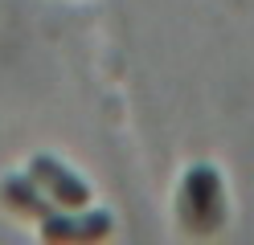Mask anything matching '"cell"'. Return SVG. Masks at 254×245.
<instances>
[{"label": "cell", "instance_id": "6da1fadb", "mask_svg": "<svg viewBox=\"0 0 254 245\" xmlns=\"http://www.w3.org/2000/svg\"><path fill=\"white\" fill-rule=\"evenodd\" d=\"M29 180H33L41 192H50L62 208H86L90 204V188L74 172H66L58 159H50V155H37L33 163H29Z\"/></svg>", "mask_w": 254, "mask_h": 245}, {"label": "cell", "instance_id": "7a4b0ae2", "mask_svg": "<svg viewBox=\"0 0 254 245\" xmlns=\"http://www.w3.org/2000/svg\"><path fill=\"white\" fill-rule=\"evenodd\" d=\"M185 217L197 229H213L221 221V184L213 168H193L185 180Z\"/></svg>", "mask_w": 254, "mask_h": 245}]
</instances>
